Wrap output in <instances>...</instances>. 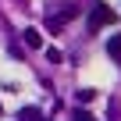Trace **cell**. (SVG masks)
<instances>
[{
	"instance_id": "6da1fadb",
	"label": "cell",
	"mask_w": 121,
	"mask_h": 121,
	"mask_svg": "<svg viewBox=\"0 0 121 121\" xmlns=\"http://www.w3.org/2000/svg\"><path fill=\"white\" fill-rule=\"evenodd\" d=\"M114 18H117V14H114L107 4H100V0H96V4H93V11H89V22H86V25H89V32H100V29L114 25Z\"/></svg>"
},
{
	"instance_id": "8992f818",
	"label": "cell",
	"mask_w": 121,
	"mask_h": 121,
	"mask_svg": "<svg viewBox=\"0 0 121 121\" xmlns=\"http://www.w3.org/2000/svg\"><path fill=\"white\" fill-rule=\"evenodd\" d=\"M22 117H29V121H39V110H32V107H25V110H22Z\"/></svg>"
},
{
	"instance_id": "3957f363",
	"label": "cell",
	"mask_w": 121,
	"mask_h": 121,
	"mask_svg": "<svg viewBox=\"0 0 121 121\" xmlns=\"http://www.w3.org/2000/svg\"><path fill=\"white\" fill-rule=\"evenodd\" d=\"M107 53L121 60V36H110V39H107Z\"/></svg>"
},
{
	"instance_id": "277c9868",
	"label": "cell",
	"mask_w": 121,
	"mask_h": 121,
	"mask_svg": "<svg viewBox=\"0 0 121 121\" xmlns=\"http://www.w3.org/2000/svg\"><path fill=\"white\" fill-rule=\"evenodd\" d=\"M75 96H78V103H89V100H93V96H96V93H93V89H78V93H75Z\"/></svg>"
},
{
	"instance_id": "7a4b0ae2",
	"label": "cell",
	"mask_w": 121,
	"mask_h": 121,
	"mask_svg": "<svg viewBox=\"0 0 121 121\" xmlns=\"http://www.w3.org/2000/svg\"><path fill=\"white\" fill-rule=\"evenodd\" d=\"M22 39H25V46H32V50H36V46H43L39 29H25V32H22Z\"/></svg>"
},
{
	"instance_id": "5b68a950",
	"label": "cell",
	"mask_w": 121,
	"mask_h": 121,
	"mask_svg": "<svg viewBox=\"0 0 121 121\" xmlns=\"http://www.w3.org/2000/svg\"><path fill=\"white\" fill-rule=\"evenodd\" d=\"M46 57H50V64H57V60H60V50H57V46H50V50H46Z\"/></svg>"
},
{
	"instance_id": "52a82bcc",
	"label": "cell",
	"mask_w": 121,
	"mask_h": 121,
	"mask_svg": "<svg viewBox=\"0 0 121 121\" xmlns=\"http://www.w3.org/2000/svg\"><path fill=\"white\" fill-rule=\"evenodd\" d=\"M75 121H96V117H93V114H86V110H82V114H75Z\"/></svg>"
}]
</instances>
